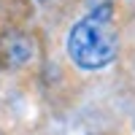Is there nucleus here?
I'll use <instances>...</instances> for the list:
<instances>
[{
  "label": "nucleus",
  "instance_id": "nucleus-1",
  "mask_svg": "<svg viewBox=\"0 0 135 135\" xmlns=\"http://www.w3.org/2000/svg\"><path fill=\"white\" fill-rule=\"evenodd\" d=\"M119 49L116 32L108 25V8L103 6L97 14L76 22L68 32V54L84 70H97L114 62Z\"/></svg>",
  "mask_w": 135,
  "mask_h": 135
},
{
  "label": "nucleus",
  "instance_id": "nucleus-2",
  "mask_svg": "<svg viewBox=\"0 0 135 135\" xmlns=\"http://www.w3.org/2000/svg\"><path fill=\"white\" fill-rule=\"evenodd\" d=\"M32 41L22 32H3L0 35V62L8 65V68H19V65H27L32 60Z\"/></svg>",
  "mask_w": 135,
  "mask_h": 135
}]
</instances>
